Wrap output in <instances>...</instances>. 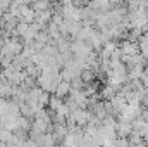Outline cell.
Returning <instances> with one entry per match:
<instances>
[{
  "mask_svg": "<svg viewBox=\"0 0 148 147\" xmlns=\"http://www.w3.org/2000/svg\"><path fill=\"white\" fill-rule=\"evenodd\" d=\"M55 97H60V99H64V97H67L69 94H71V81H66V80H60L59 83H57V87H55Z\"/></svg>",
  "mask_w": 148,
  "mask_h": 147,
  "instance_id": "cell-3",
  "label": "cell"
},
{
  "mask_svg": "<svg viewBox=\"0 0 148 147\" xmlns=\"http://www.w3.org/2000/svg\"><path fill=\"white\" fill-rule=\"evenodd\" d=\"M60 12H62L64 19H67V21H81V9L74 7L73 3H66V5H62Z\"/></svg>",
  "mask_w": 148,
  "mask_h": 147,
  "instance_id": "cell-2",
  "label": "cell"
},
{
  "mask_svg": "<svg viewBox=\"0 0 148 147\" xmlns=\"http://www.w3.org/2000/svg\"><path fill=\"white\" fill-rule=\"evenodd\" d=\"M71 2H73V0H59L60 5H66V3H71Z\"/></svg>",
  "mask_w": 148,
  "mask_h": 147,
  "instance_id": "cell-6",
  "label": "cell"
},
{
  "mask_svg": "<svg viewBox=\"0 0 148 147\" xmlns=\"http://www.w3.org/2000/svg\"><path fill=\"white\" fill-rule=\"evenodd\" d=\"M114 147H129V142H127V139L115 137L114 139Z\"/></svg>",
  "mask_w": 148,
  "mask_h": 147,
  "instance_id": "cell-5",
  "label": "cell"
},
{
  "mask_svg": "<svg viewBox=\"0 0 148 147\" xmlns=\"http://www.w3.org/2000/svg\"><path fill=\"white\" fill-rule=\"evenodd\" d=\"M29 7H31L35 12H43V10L52 9V0H33Z\"/></svg>",
  "mask_w": 148,
  "mask_h": 147,
  "instance_id": "cell-4",
  "label": "cell"
},
{
  "mask_svg": "<svg viewBox=\"0 0 148 147\" xmlns=\"http://www.w3.org/2000/svg\"><path fill=\"white\" fill-rule=\"evenodd\" d=\"M133 132V125L131 121L124 119V118H117V123H115V135L117 137H122V139H127V135Z\"/></svg>",
  "mask_w": 148,
  "mask_h": 147,
  "instance_id": "cell-1",
  "label": "cell"
}]
</instances>
